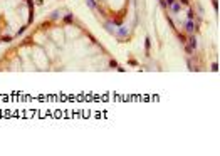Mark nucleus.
I'll return each mask as SVG.
<instances>
[{
    "mask_svg": "<svg viewBox=\"0 0 220 156\" xmlns=\"http://www.w3.org/2000/svg\"><path fill=\"white\" fill-rule=\"evenodd\" d=\"M114 34H116L118 37L126 39V37H128V29H126V27H119V30H118V32H114Z\"/></svg>",
    "mask_w": 220,
    "mask_h": 156,
    "instance_id": "nucleus-2",
    "label": "nucleus"
},
{
    "mask_svg": "<svg viewBox=\"0 0 220 156\" xmlns=\"http://www.w3.org/2000/svg\"><path fill=\"white\" fill-rule=\"evenodd\" d=\"M190 49H197V39L195 37L190 39Z\"/></svg>",
    "mask_w": 220,
    "mask_h": 156,
    "instance_id": "nucleus-4",
    "label": "nucleus"
},
{
    "mask_svg": "<svg viewBox=\"0 0 220 156\" xmlns=\"http://www.w3.org/2000/svg\"><path fill=\"white\" fill-rule=\"evenodd\" d=\"M182 3H183V5H188V0H182Z\"/></svg>",
    "mask_w": 220,
    "mask_h": 156,
    "instance_id": "nucleus-10",
    "label": "nucleus"
},
{
    "mask_svg": "<svg viewBox=\"0 0 220 156\" xmlns=\"http://www.w3.org/2000/svg\"><path fill=\"white\" fill-rule=\"evenodd\" d=\"M165 3H166V5H170V7H171V5H173V3H175V0H166V2H165Z\"/></svg>",
    "mask_w": 220,
    "mask_h": 156,
    "instance_id": "nucleus-8",
    "label": "nucleus"
},
{
    "mask_svg": "<svg viewBox=\"0 0 220 156\" xmlns=\"http://www.w3.org/2000/svg\"><path fill=\"white\" fill-rule=\"evenodd\" d=\"M106 29H108L109 32H113V34L116 32V27H114V24H111V22H108V24H106Z\"/></svg>",
    "mask_w": 220,
    "mask_h": 156,
    "instance_id": "nucleus-3",
    "label": "nucleus"
},
{
    "mask_svg": "<svg viewBox=\"0 0 220 156\" xmlns=\"http://www.w3.org/2000/svg\"><path fill=\"white\" fill-rule=\"evenodd\" d=\"M212 69H213V71H219V64H217V62H215V64H213V66H212Z\"/></svg>",
    "mask_w": 220,
    "mask_h": 156,
    "instance_id": "nucleus-9",
    "label": "nucleus"
},
{
    "mask_svg": "<svg viewBox=\"0 0 220 156\" xmlns=\"http://www.w3.org/2000/svg\"><path fill=\"white\" fill-rule=\"evenodd\" d=\"M185 30H186L188 34H192V32L195 30V24H193V20H188V19H186V24H185Z\"/></svg>",
    "mask_w": 220,
    "mask_h": 156,
    "instance_id": "nucleus-1",
    "label": "nucleus"
},
{
    "mask_svg": "<svg viewBox=\"0 0 220 156\" xmlns=\"http://www.w3.org/2000/svg\"><path fill=\"white\" fill-rule=\"evenodd\" d=\"M87 3H89V7H91V8H96V7H98L96 0H87Z\"/></svg>",
    "mask_w": 220,
    "mask_h": 156,
    "instance_id": "nucleus-6",
    "label": "nucleus"
},
{
    "mask_svg": "<svg viewBox=\"0 0 220 156\" xmlns=\"http://www.w3.org/2000/svg\"><path fill=\"white\" fill-rule=\"evenodd\" d=\"M171 10H173V12H180V3H173V5H171Z\"/></svg>",
    "mask_w": 220,
    "mask_h": 156,
    "instance_id": "nucleus-5",
    "label": "nucleus"
},
{
    "mask_svg": "<svg viewBox=\"0 0 220 156\" xmlns=\"http://www.w3.org/2000/svg\"><path fill=\"white\" fill-rule=\"evenodd\" d=\"M193 17H195V14H193L192 10H188V14H186V19H188V20H193Z\"/></svg>",
    "mask_w": 220,
    "mask_h": 156,
    "instance_id": "nucleus-7",
    "label": "nucleus"
}]
</instances>
